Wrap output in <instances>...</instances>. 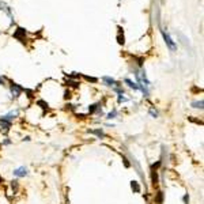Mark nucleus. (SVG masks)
<instances>
[{
  "label": "nucleus",
  "instance_id": "nucleus-19",
  "mask_svg": "<svg viewBox=\"0 0 204 204\" xmlns=\"http://www.w3.org/2000/svg\"><path fill=\"white\" fill-rule=\"evenodd\" d=\"M150 114H151L153 117H155V118L158 117V112H157L155 109H154V108H150Z\"/></svg>",
  "mask_w": 204,
  "mask_h": 204
},
{
  "label": "nucleus",
  "instance_id": "nucleus-2",
  "mask_svg": "<svg viewBox=\"0 0 204 204\" xmlns=\"http://www.w3.org/2000/svg\"><path fill=\"white\" fill-rule=\"evenodd\" d=\"M10 91H11V94L14 98H18V97H20V94H22V91H23V89L18 84V83H11V86H10Z\"/></svg>",
  "mask_w": 204,
  "mask_h": 204
},
{
  "label": "nucleus",
  "instance_id": "nucleus-6",
  "mask_svg": "<svg viewBox=\"0 0 204 204\" xmlns=\"http://www.w3.org/2000/svg\"><path fill=\"white\" fill-rule=\"evenodd\" d=\"M163 199H165V195H163V192H162V191H158V192L155 193L154 201H155L157 204H163Z\"/></svg>",
  "mask_w": 204,
  "mask_h": 204
},
{
  "label": "nucleus",
  "instance_id": "nucleus-7",
  "mask_svg": "<svg viewBox=\"0 0 204 204\" xmlns=\"http://www.w3.org/2000/svg\"><path fill=\"white\" fill-rule=\"evenodd\" d=\"M89 132L95 135V136H98L99 139H103V137H105V132H103L101 128H98V129H89Z\"/></svg>",
  "mask_w": 204,
  "mask_h": 204
},
{
  "label": "nucleus",
  "instance_id": "nucleus-13",
  "mask_svg": "<svg viewBox=\"0 0 204 204\" xmlns=\"http://www.w3.org/2000/svg\"><path fill=\"white\" fill-rule=\"evenodd\" d=\"M99 106H101V103H93V105H90V108H89V113H90V114L95 113Z\"/></svg>",
  "mask_w": 204,
  "mask_h": 204
},
{
  "label": "nucleus",
  "instance_id": "nucleus-3",
  "mask_svg": "<svg viewBox=\"0 0 204 204\" xmlns=\"http://www.w3.org/2000/svg\"><path fill=\"white\" fill-rule=\"evenodd\" d=\"M18 117V110H12V112H10V113H6L1 116V120H6V121H10L12 122V120H15V118Z\"/></svg>",
  "mask_w": 204,
  "mask_h": 204
},
{
  "label": "nucleus",
  "instance_id": "nucleus-15",
  "mask_svg": "<svg viewBox=\"0 0 204 204\" xmlns=\"http://www.w3.org/2000/svg\"><path fill=\"white\" fill-rule=\"evenodd\" d=\"M162 165V162L161 161H157L155 163H153L151 165V170H155V172H158V169H159V166Z\"/></svg>",
  "mask_w": 204,
  "mask_h": 204
},
{
  "label": "nucleus",
  "instance_id": "nucleus-16",
  "mask_svg": "<svg viewBox=\"0 0 204 204\" xmlns=\"http://www.w3.org/2000/svg\"><path fill=\"white\" fill-rule=\"evenodd\" d=\"M18 186H19V185H18V180H12L11 181V188H12V191H14V192H16V191H18Z\"/></svg>",
  "mask_w": 204,
  "mask_h": 204
},
{
  "label": "nucleus",
  "instance_id": "nucleus-12",
  "mask_svg": "<svg viewBox=\"0 0 204 204\" xmlns=\"http://www.w3.org/2000/svg\"><path fill=\"white\" fill-rule=\"evenodd\" d=\"M117 114H118L117 109H113V110H112V112H109V113H108V116H106V118H108V120H113V118H116V117H117Z\"/></svg>",
  "mask_w": 204,
  "mask_h": 204
},
{
  "label": "nucleus",
  "instance_id": "nucleus-10",
  "mask_svg": "<svg viewBox=\"0 0 204 204\" xmlns=\"http://www.w3.org/2000/svg\"><path fill=\"white\" fill-rule=\"evenodd\" d=\"M124 82H125V84H128V87L129 89H134V90H139V86H137V83H134L131 79H124Z\"/></svg>",
  "mask_w": 204,
  "mask_h": 204
},
{
  "label": "nucleus",
  "instance_id": "nucleus-17",
  "mask_svg": "<svg viewBox=\"0 0 204 204\" xmlns=\"http://www.w3.org/2000/svg\"><path fill=\"white\" fill-rule=\"evenodd\" d=\"M122 162H124V166L125 167H131V163H129V159L125 157V155H122Z\"/></svg>",
  "mask_w": 204,
  "mask_h": 204
},
{
  "label": "nucleus",
  "instance_id": "nucleus-14",
  "mask_svg": "<svg viewBox=\"0 0 204 204\" xmlns=\"http://www.w3.org/2000/svg\"><path fill=\"white\" fill-rule=\"evenodd\" d=\"M203 99H200V101H195V102H192V106L193 108H196V109H203Z\"/></svg>",
  "mask_w": 204,
  "mask_h": 204
},
{
  "label": "nucleus",
  "instance_id": "nucleus-18",
  "mask_svg": "<svg viewBox=\"0 0 204 204\" xmlns=\"http://www.w3.org/2000/svg\"><path fill=\"white\" fill-rule=\"evenodd\" d=\"M117 101H118V103H121V102H127V101H128V98H127V97H124V95H118Z\"/></svg>",
  "mask_w": 204,
  "mask_h": 204
},
{
  "label": "nucleus",
  "instance_id": "nucleus-9",
  "mask_svg": "<svg viewBox=\"0 0 204 204\" xmlns=\"http://www.w3.org/2000/svg\"><path fill=\"white\" fill-rule=\"evenodd\" d=\"M131 188H132V191H134V192H136V193H139L141 191L139 182H137V181H135V180L131 181Z\"/></svg>",
  "mask_w": 204,
  "mask_h": 204
},
{
  "label": "nucleus",
  "instance_id": "nucleus-1",
  "mask_svg": "<svg viewBox=\"0 0 204 204\" xmlns=\"http://www.w3.org/2000/svg\"><path fill=\"white\" fill-rule=\"evenodd\" d=\"M162 35H163V39H165V42H166V45H167V48H169L170 51H176L177 49V45H176V42L172 39V37H170L167 33L165 32V30H162Z\"/></svg>",
  "mask_w": 204,
  "mask_h": 204
},
{
  "label": "nucleus",
  "instance_id": "nucleus-20",
  "mask_svg": "<svg viewBox=\"0 0 204 204\" xmlns=\"http://www.w3.org/2000/svg\"><path fill=\"white\" fill-rule=\"evenodd\" d=\"M37 105H39L42 109H48V103H45L44 101H38V102H37Z\"/></svg>",
  "mask_w": 204,
  "mask_h": 204
},
{
  "label": "nucleus",
  "instance_id": "nucleus-11",
  "mask_svg": "<svg viewBox=\"0 0 204 204\" xmlns=\"http://www.w3.org/2000/svg\"><path fill=\"white\" fill-rule=\"evenodd\" d=\"M151 182H153L154 186L159 182V180H158V172H155V170H151Z\"/></svg>",
  "mask_w": 204,
  "mask_h": 204
},
{
  "label": "nucleus",
  "instance_id": "nucleus-22",
  "mask_svg": "<svg viewBox=\"0 0 204 204\" xmlns=\"http://www.w3.org/2000/svg\"><path fill=\"white\" fill-rule=\"evenodd\" d=\"M3 144H4V146L11 144V140H10V139H4V140H3Z\"/></svg>",
  "mask_w": 204,
  "mask_h": 204
},
{
  "label": "nucleus",
  "instance_id": "nucleus-23",
  "mask_svg": "<svg viewBox=\"0 0 204 204\" xmlns=\"http://www.w3.org/2000/svg\"><path fill=\"white\" fill-rule=\"evenodd\" d=\"M0 84H1V86H3V84H4V79L1 78V76H0Z\"/></svg>",
  "mask_w": 204,
  "mask_h": 204
},
{
  "label": "nucleus",
  "instance_id": "nucleus-21",
  "mask_svg": "<svg viewBox=\"0 0 204 204\" xmlns=\"http://www.w3.org/2000/svg\"><path fill=\"white\" fill-rule=\"evenodd\" d=\"M182 200H184V203H185V204H188V203H189V195H188V193H185V195H184Z\"/></svg>",
  "mask_w": 204,
  "mask_h": 204
},
{
  "label": "nucleus",
  "instance_id": "nucleus-8",
  "mask_svg": "<svg viewBox=\"0 0 204 204\" xmlns=\"http://www.w3.org/2000/svg\"><path fill=\"white\" fill-rule=\"evenodd\" d=\"M11 125H12V122H10V121H6V120H1L0 118V128H1V131H8L10 128H11Z\"/></svg>",
  "mask_w": 204,
  "mask_h": 204
},
{
  "label": "nucleus",
  "instance_id": "nucleus-5",
  "mask_svg": "<svg viewBox=\"0 0 204 204\" xmlns=\"http://www.w3.org/2000/svg\"><path fill=\"white\" fill-rule=\"evenodd\" d=\"M102 82H103V84H106L109 87H114L117 84V82L113 78H110V76H102Z\"/></svg>",
  "mask_w": 204,
  "mask_h": 204
},
{
  "label": "nucleus",
  "instance_id": "nucleus-4",
  "mask_svg": "<svg viewBox=\"0 0 204 204\" xmlns=\"http://www.w3.org/2000/svg\"><path fill=\"white\" fill-rule=\"evenodd\" d=\"M14 176L15 177H26L29 174V172H27V169L25 167V166H20V167H18V169H15L14 170Z\"/></svg>",
  "mask_w": 204,
  "mask_h": 204
}]
</instances>
